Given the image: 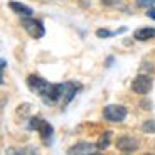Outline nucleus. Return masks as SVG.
<instances>
[{
  "label": "nucleus",
  "mask_w": 155,
  "mask_h": 155,
  "mask_svg": "<svg viewBox=\"0 0 155 155\" xmlns=\"http://www.w3.org/2000/svg\"><path fill=\"white\" fill-rule=\"evenodd\" d=\"M103 116L108 121H121L127 116V108L121 105H108L103 110Z\"/></svg>",
  "instance_id": "f257e3e1"
},
{
  "label": "nucleus",
  "mask_w": 155,
  "mask_h": 155,
  "mask_svg": "<svg viewBox=\"0 0 155 155\" xmlns=\"http://www.w3.org/2000/svg\"><path fill=\"white\" fill-rule=\"evenodd\" d=\"M22 25L25 27V31L32 35V37L39 39L44 35V25L39 20H34L32 17H24L22 19Z\"/></svg>",
  "instance_id": "f03ea898"
},
{
  "label": "nucleus",
  "mask_w": 155,
  "mask_h": 155,
  "mask_svg": "<svg viewBox=\"0 0 155 155\" xmlns=\"http://www.w3.org/2000/svg\"><path fill=\"white\" fill-rule=\"evenodd\" d=\"M132 89L135 91L137 94H147L150 93V89H152V79L148 76H137L135 79H133L132 83Z\"/></svg>",
  "instance_id": "7ed1b4c3"
},
{
  "label": "nucleus",
  "mask_w": 155,
  "mask_h": 155,
  "mask_svg": "<svg viewBox=\"0 0 155 155\" xmlns=\"http://www.w3.org/2000/svg\"><path fill=\"white\" fill-rule=\"evenodd\" d=\"M116 148L120 152H125V153H132V152H135L138 148V142L135 138H132V137L123 135L116 140Z\"/></svg>",
  "instance_id": "20e7f679"
},
{
  "label": "nucleus",
  "mask_w": 155,
  "mask_h": 155,
  "mask_svg": "<svg viewBox=\"0 0 155 155\" xmlns=\"http://www.w3.org/2000/svg\"><path fill=\"white\" fill-rule=\"evenodd\" d=\"M98 147H94L93 143H78L74 147H71L68 150V153L71 155H86V153H93Z\"/></svg>",
  "instance_id": "39448f33"
},
{
  "label": "nucleus",
  "mask_w": 155,
  "mask_h": 155,
  "mask_svg": "<svg viewBox=\"0 0 155 155\" xmlns=\"http://www.w3.org/2000/svg\"><path fill=\"white\" fill-rule=\"evenodd\" d=\"M27 84H29V88H31V89H34V91L41 93V91L47 86V81H46V79H42V78H39V76H29L27 78Z\"/></svg>",
  "instance_id": "423d86ee"
},
{
  "label": "nucleus",
  "mask_w": 155,
  "mask_h": 155,
  "mask_svg": "<svg viewBox=\"0 0 155 155\" xmlns=\"http://www.w3.org/2000/svg\"><path fill=\"white\" fill-rule=\"evenodd\" d=\"M8 7L14 12H17L19 15H22V19L24 17H32V8H29L27 5H22V4H19V2H10Z\"/></svg>",
  "instance_id": "0eeeda50"
},
{
  "label": "nucleus",
  "mask_w": 155,
  "mask_h": 155,
  "mask_svg": "<svg viewBox=\"0 0 155 155\" xmlns=\"http://www.w3.org/2000/svg\"><path fill=\"white\" fill-rule=\"evenodd\" d=\"M133 37H135L137 41H147V39H152V37H155V29L143 27V29H140V31H137L135 34H133Z\"/></svg>",
  "instance_id": "6e6552de"
},
{
  "label": "nucleus",
  "mask_w": 155,
  "mask_h": 155,
  "mask_svg": "<svg viewBox=\"0 0 155 155\" xmlns=\"http://www.w3.org/2000/svg\"><path fill=\"white\" fill-rule=\"evenodd\" d=\"M39 132H41V137H42L44 140H47L49 142V138L52 137V127H51V123H47V121L41 120V125H39Z\"/></svg>",
  "instance_id": "1a4fd4ad"
},
{
  "label": "nucleus",
  "mask_w": 155,
  "mask_h": 155,
  "mask_svg": "<svg viewBox=\"0 0 155 155\" xmlns=\"http://www.w3.org/2000/svg\"><path fill=\"white\" fill-rule=\"evenodd\" d=\"M111 143V132H105L103 135L100 137V140H98V145L96 147L100 148V150H105L108 145Z\"/></svg>",
  "instance_id": "9d476101"
},
{
  "label": "nucleus",
  "mask_w": 155,
  "mask_h": 155,
  "mask_svg": "<svg viewBox=\"0 0 155 155\" xmlns=\"http://www.w3.org/2000/svg\"><path fill=\"white\" fill-rule=\"evenodd\" d=\"M142 130L145 133H155V120H148L142 125Z\"/></svg>",
  "instance_id": "9b49d317"
},
{
  "label": "nucleus",
  "mask_w": 155,
  "mask_h": 155,
  "mask_svg": "<svg viewBox=\"0 0 155 155\" xmlns=\"http://www.w3.org/2000/svg\"><path fill=\"white\" fill-rule=\"evenodd\" d=\"M153 4H155V0H137L138 7H152Z\"/></svg>",
  "instance_id": "f8f14e48"
},
{
  "label": "nucleus",
  "mask_w": 155,
  "mask_h": 155,
  "mask_svg": "<svg viewBox=\"0 0 155 155\" xmlns=\"http://www.w3.org/2000/svg\"><path fill=\"white\" fill-rule=\"evenodd\" d=\"M39 125H41V120H39V118H32L29 128H31V130H39Z\"/></svg>",
  "instance_id": "ddd939ff"
},
{
  "label": "nucleus",
  "mask_w": 155,
  "mask_h": 155,
  "mask_svg": "<svg viewBox=\"0 0 155 155\" xmlns=\"http://www.w3.org/2000/svg\"><path fill=\"white\" fill-rule=\"evenodd\" d=\"M103 5H108V7H111V5H116V4H120L121 0H100Z\"/></svg>",
  "instance_id": "4468645a"
},
{
  "label": "nucleus",
  "mask_w": 155,
  "mask_h": 155,
  "mask_svg": "<svg viewBox=\"0 0 155 155\" xmlns=\"http://www.w3.org/2000/svg\"><path fill=\"white\" fill-rule=\"evenodd\" d=\"M5 66H7V62H5L4 59H0V84H2V83H4V79H2V73H4Z\"/></svg>",
  "instance_id": "2eb2a0df"
},
{
  "label": "nucleus",
  "mask_w": 155,
  "mask_h": 155,
  "mask_svg": "<svg viewBox=\"0 0 155 155\" xmlns=\"http://www.w3.org/2000/svg\"><path fill=\"white\" fill-rule=\"evenodd\" d=\"M96 35L98 37H110V35H113V32H110V31H98Z\"/></svg>",
  "instance_id": "dca6fc26"
},
{
  "label": "nucleus",
  "mask_w": 155,
  "mask_h": 155,
  "mask_svg": "<svg viewBox=\"0 0 155 155\" xmlns=\"http://www.w3.org/2000/svg\"><path fill=\"white\" fill-rule=\"evenodd\" d=\"M148 17H150V19H155V8L148 10Z\"/></svg>",
  "instance_id": "f3484780"
}]
</instances>
